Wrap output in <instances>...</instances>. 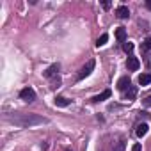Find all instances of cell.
<instances>
[{"instance_id": "6da1fadb", "label": "cell", "mask_w": 151, "mask_h": 151, "mask_svg": "<svg viewBox=\"0 0 151 151\" xmlns=\"http://www.w3.org/2000/svg\"><path fill=\"white\" fill-rule=\"evenodd\" d=\"M6 119L14 123L16 126H22V128H32L37 124H48L50 123L48 117H43L39 114H6Z\"/></svg>"}, {"instance_id": "7a4b0ae2", "label": "cell", "mask_w": 151, "mask_h": 151, "mask_svg": "<svg viewBox=\"0 0 151 151\" xmlns=\"http://www.w3.org/2000/svg\"><path fill=\"white\" fill-rule=\"evenodd\" d=\"M94 66H96V60H94V59H89V60L86 62V66L80 69V73L77 75V82H80V80H84L86 77H89V75L93 73V69H94Z\"/></svg>"}, {"instance_id": "3957f363", "label": "cell", "mask_w": 151, "mask_h": 151, "mask_svg": "<svg viewBox=\"0 0 151 151\" xmlns=\"http://www.w3.org/2000/svg\"><path fill=\"white\" fill-rule=\"evenodd\" d=\"M20 98H22L23 101H27V103H32V101L36 100V91H34L32 87H25V89L20 91Z\"/></svg>"}, {"instance_id": "277c9868", "label": "cell", "mask_w": 151, "mask_h": 151, "mask_svg": "<svg viewBox=\"0 0 151 151\" xmlns=\"http://www.w3.org/2000/svg\"><path fill=\"white\" fill-rule=\"evenodd\" d=\"M126 68H128L130 71H137V69L140 68V60H139L137 57L130 55V57H128V60H126Z\"/></svg>"}, {"instance_id": "5b68a950", "label": "cell", "mask_w": 151, "mask_h": 151, "mask_svg": "<svg viewBox=\"0 0 151 151\" xmlns=\"http://www.w3.org/2000/svg\"><path fill=\"white\" fill-rule=\"evenodd\" d=\"M130 87H132L130 77H121V78L117 80V89H119V91H128Z\"/></svg>"}, {"instance_id": "8992f818", "label": "cell", "mask_w": 151, "mask_h": 151, "mask_svg": "<svg viewBox=\"0 0 151 151\" xmlns=\"http://www.w3.org/2000/svg\"><path fill=\"white\" fill-rule=\"evenodd\" d=\"M110 96H112V91H110V89H105L103 93L93 96V103H100V101H103V100H109Z\"/></svg>"}, {"instance_id": "52a82bcc", "label": "cell", "mask_w": 151, "mask_h": 151, "mask_svg": "<svg viewBox=\"0 0 151 151\" xmlns=\"http://www.w3.org/2000/svg\"><path fill=\"white\" fill-rule=\"evenodd\" d=\"M116 14H117V18H121V20H126V18L130 16V9H128L126 6H119V7L116 9Z\"/></svg>"}, {"instance_id": "ba28073f", "label": "cell", "mask_w": 151, "mask_h": 151, "mask_svg": "<svg viewBox=\"0 0 151 151\" xmlns=\"http://www.w3.org/2000/svg\"><path fill=\"white\" fill-rule=\"evenodd\" d=\"M59 68H60L59 64H52V66H50V68L45 71V77H46V78H52V77H55V75L59 73Z\"/></svg>"}, {"instance_id": "9c48e42d", "label": "cell", "mask_w": 151, "mask_h": 151, "mask_svg": "<svg viewBox=\"0 0 151 151\" xmlns=\"http://www.w3.org/2000/svg\"><path fill=\"white\" fill-rule=\"evenodd\" d=\"M147 130H149V126H147L146 123H142V124H139V126H137L135 133H137V137H139V139H142V137L147 133Z\"/></svg>"}, {"instance_id": "30bf717a", "label": "cell", "mask_w": 151, "mask_h": 151, "mask_svg": "<svg viewBox=\"0 0 151 151\" xmlns=\"http://www.w3.org/2000/svg\"><path fill=\"white\" fill-rule=\"evenodd\" d=\"M55 105L57 107H68V105H71V100H68L64 96H55Z\"/></svg>"}, {"instance_id": "8fae6325", "label": "cell", "mask_w": 151, "mask_h": 151, "mask_svg": "<svg viewBox=\"0 0 151 151\" xmlns=\"http://www.w3.org/2000/svg\"><path fill=\"white\" fill-rule=\"evenodd\" d=\"M139 84L140 86H149L151 84V75L149 73H142L140 77H139Z\"/></svg>"}, {"instance_id": "7c38bea8", "label": "cell", "mask_w": 151, "mask_h": 151, "mask_svg": "<svg viewBox=\"0 0 151 151\" xmlns=\"http://www.w3.org/2000/svg\"><path fill=\"white\" fill-rule=\"evenodd\" d=\"M135 96H137V87H135V86H132V87L126 91V94H124V100L132 101V100H135Z\"/></svg>"}, {"instance_id": "4fadbf2b", "label": "cell", "mask_w": 151, "mask_h": 151, "mask_svg": "<svg viewBox=\"0 0 151 151\" xmlns=\"http://www.w3.org/2000/svg\"><path fill=\"white\" fill-rule=\"evenodd\" d=\"M116 37H117V41L124 43V39H126V29H124V27H119V29L116 30Z\"/></svg>"}, {"instance_id": "5bb4252c", "label": "cell", "mask_w": 151, "mask_h": 151, "mask_svg": "<svg viewBox=\"0 0 151 151\" xmlns=\"http://www.w3.org/2000/svg\"><path fill=\"white\" fill-rule=\"evenodd\" d=\"M140 50H142V52H149V50H151V37H146V39L142 41Z\"/></svg>"}, {"instance_id": "9a60e30c", "label": "cell", "mask_w": 151, "mask_h": 151, "mask_svg": "<svg viewBox=\"0 0 151 151\" xmlns=\"http://www.w3.org/2000/svg\"><path fill=\"white\" fill-rule=\"evenodd\" d=\"M107 41H109V34H101V36L98 37V41H96V46L100 48V46H103Z\"/></svg>"}, {"instance_id": "2e32d148", "label": "cell", "mask_w": 151, "mask_h": 151, "mask_svg": "<svg viewBox=\"0 0 151 151\" xmlns=\"http://www.w3.org/2000/svg\"><path fill=\"white\" fill-rule=\"evenodd\" d=\"M133 48H135V46H133V43H130V41H124V45H123V50H124L126 53H132V52H133Z\"/></svg>"}, {"instance_id": "e0dca14e", "label": "cell", "mask_w": 151, "mask_h": 151, "mask_svg": "<svg viewBox=\"0 0 151 151\" xmlns=\"http://www.w3.org/2000/svg\"><path fill=\"white\" fill-rule=\"evenodd\" d=\"M124 140H119L117 144H116V147H114V151H124Z\"/></svg>"}, {"instance_id": "ac0fdd59", "label": "cell", "mask_w": 151, "mask_h": 151, "mask_svg": "<svg viewBox=\"0 0 151 151\" xmlns=\"http://www.w3.org/2000/svg\"><path fill=\"white\" fill-rule=\"evenodd\" d=\"M132 151H142V147H140V144H133V147H132Z\"/></svg>"}, {"instance_id": "d6986e66", "label": "cell", "mask_w": 151, "mask_h": 151, "mask_svg": "<svg viewBox=\"0 0 151 151\" xmlns=\"http://www.w3.org/2000/svg\"><path fill=\"white\" fill-rule=\"evenodd\" d=\"M144 105H146V107H151V96H147V98L144 100Z\"/></svg>"}, {"instance_id": "ffe728a7", "label": "cell", "mask_w": 151, "mask_h": 151, "mask_svg": "<svg viewBox=\"0 0 151 151\" xmlns=\"http://www.w3.org/2000/svg\"><path fill=\"white\" fill-rule=\"evenodd\" d=\"M101 6H103V9H109V7H110V2H103Z\"/></svg>"}, {"instance_id": "44dd1931", "label": "cell", "mask_w": 151, "mask_h": 151, "mask_svg": "<svg viewBox=\"0 0 151 151\" xmlns=\"http://www.w3.org/2000/svg\"><path fill=\"white\" fill-rule=\"evenodd\" d=\"M41 149H43V151H46V149H48V142H45V144H41Z\"/></svg>"}, {"instance_id": "7402d4cb", "label": "cell", "mask_w": 151, "mask_h": 151, "mask_svg": "<svg viewBox=\"0 0 151 151\" xmlns=\"http://www.w3.org/2000/svg\"><path fill=\"white\" fill-rule=\"evenodd\" d=\"M146 7H147V9L151 11V0H146Z\"/></svg>"}, {"instance_id": "603a6c76", "label": "cell", "mask_w": 151, "mask_h": 151, "mask_svg": "<svg viewBox=\"0 0 151 151\" xmlns=\"http://www.w3.org/2000/svg\"><path fill=\"white\" fill-rule=\"evenodd\" d=\"M64 151H71V149H68V147H66V149H64Z\"/></svg>"}]
</instances>
